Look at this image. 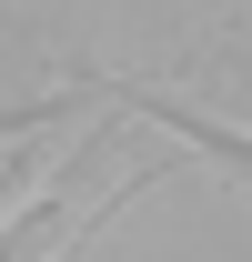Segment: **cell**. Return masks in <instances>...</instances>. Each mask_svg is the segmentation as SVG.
Instances as JSON below:
<instances>
[{
  "instance_id": "2",
  "label": "cell",
  "mask_w": 252,
  "mask_h": 262,
  "mask_svg": "<svg viewBox=\"0 0 252 262\" xmlns=\"http://www.w3.org/2000/svg\"><path fill=\"white\" fill-rule=\"evenodd\" d=\"M40 242H61V192H40V202H20V212L0 222V262H31Z\"/></svg>"
},
{
  "instance_id": "1",
  "label": "cell",
  "mask_w": 252,
  "mask_h": 262,
  "mask_svg": "<svg viewBox=\"0 0 252 262\" xmlns=\"http://www.w3.org/2000/svg\"><path fill=\"white\" fill-rule=\"evenodd\" d=\"M121 101L141 111V121H161V131H182L192 151H212L222 171H242V182H252V131H232V121H202L192 101H172V91H131V81H121Z\"/></svg>"
},
{
  "instance_id": "3",
  "label": "cell",
  "mask_w": 252,
  "mask_h": 262,
  "mask_svg": "<svg viewBox=\"0 0 252 262\" xmlns=\"http://www.w3.org/2000/svg\"><path fill=\"white\" fill-rule=\"evenodd\" d=\"M61 111H71V91H40V101H0V141H20V131L61 121Z\"/></svg>"
}]
</instances>
